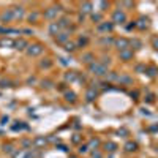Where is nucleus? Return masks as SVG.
Segmentation results:
<instances>
[{
    "mask_svg": "<svg viewBox=\"0 0 158 158\" xmlns=\"http://www.w3.org/2000/svg\"><path fill=\"white\" fill-rule=\"evenodd\" d=\"M84 11H90V3H84Z\"/></svg>",
    "mask_w": 158,
    "mask_h": 158,
    "instance_id": "a211bd4d",
    "label": "nucleus"
},
{
    "mask_svg": "<svg viewBox=\"0 0 158 158\" xmlns=\"http://www.w3.org/2000/svg\"><path fill=\"white\" fill-rule=\"evenodd\" d=\"M105 149L108 150V152H114V150L117 149V146L114 144V142H106V144H105Z\"/></svg>",
    "mask_w": 158,
    "mask_h": 158,
    "instance_id": "423d86ee",
    "label": "nucleus"
},
{
    "mask_svg": "<svg viewBox=\"0 0 158 158\" xmlns=\"http://www.w3.org/2000/svg\"><path fill=\"white\" fill-rule=\"evenodd\" d=\"M35 144H36V146H43V144H46V139H44V138H38V139L35 141Z\"/></svg>",
    "mask_w": 158,
    "mask_h": 158,
    "instance_id": "9b49d317",
    "label": "nucleus"
},
{
    "mask_svg": "<svg viewBox=\"0 0 158 158\" xmlns=\"http://www.w3.org/2000/svg\"><path fill=\"white\" fill-rule=\"evenodd\" d=\"M65 49H67V51H74V44H67Z\"/></svg>",
    "mask_w": 158,
    "mask_h": 158,
    "instance_id": "f3484780",
    "label": "nucleus"
},
{
    "mask_svg": "<svg viewBox=\"0 0 158 158\" xmlns=\"http://www.w3.org/2000/svg\"><path fill=\"white\" fill-rule=\"evenodd\" d=\"M41 52H43V47L41 46H30V49H29L30 55H38V54H41Z\"/></svg>",
    "mask_w": 158,
    "mask_h": 158,
    "instance_id": "7ed1b4c3",
    "label": "nucleus"
},
{
    "mask_svg": "<svg viewBox=\"0 0 158 158\" xmlns=\"http://www.w3.org/2000/svg\"><path fill=\"white\" fill-rule=\"evenodd\" d=\"M87 149H89V147H85V146H84V147L79 149V152H81V153H85V152H87Z\"/></svg>",
    "mask_w": 158,
    "mask_h": 158,
    "instance_id": "aec40b11",
    "label": "nucleus"
},
{
    "mask_svg": "<svg viewBox=\"0 0 158 158\" xmlns=\"http://www.w3.org/2000/svg\"><path fill=\"white\" fill-rule=\"evenodd\" d=\"M93 158H101V153H98V152L95 153V152H93Z\"/></svg>",
    "mask_w": 158,
    "mask_h": 158,
    "instance_id": "4be33fe9",
    "label": "nucleus"
},
{
    "mask_svg": "<svg viewBox=\"0 0 158 158\" xmlns=\"http://www.w3.org/2000/svg\"><path fill=\"white\" fill-rule=\"evenodd\" d=\"M112 19H114V22L122 24V22L125 21V13H123V11H115L114 16H112Z\"/></svg>",
    "mask_w": 158,
    "mask_h": 158,
    "instance_id": "f03ea898",
    "label": "nucleus"
},
{
    "mask_svg": "<svg viewBox=\"0 0 158 158\" xmlns=\"http://www.w3.org/2000/svg\"><path fill=\"white\" fill-rule=\"evenodd\" d=\"M95 95H97V92H95L93 89L89 90V92H87V101H92V100L95 98Z\"/></svg>",
    "mask_w": 158,
    "mask_h": 158,
    "instance_id": "1a4fd4ad",
    "label": "nucleus"
},
{
    "mask_svg": "<svg viewBox=\"0 0 158 158\" xmlns=\"http://www.w3.org/2000/svg\"><path fill=\"white\" fill-rule=\"evenodd\" d=\"M136 142H126V146H125V150L126 152H134L136 150Z\"/></svg>",
    "mask_w": 158,
    "mask_h": 158,
    "instance_id": "39448f33",
    "label": "nucleus"
},
{
    "mask_svg": "<svg viewBox=\"0 0 158 158\" xmlns=\"http://www.w3.org/2000/svg\"><path fill=\"white\" fill-rule=\"evenodd\" d=\"M49 30H51V33H55V32H59V26H57V24H52Z\"/></svg>",
    "mask_w": 158,
    "mask_h": 158,
    "instance_id": "ddd939ff",
    "label": "nucleus"
},
{
    "mask_svg": "<svg viewBox=\"0 0 158 158\" xmlns=\"http://www.w3.org/2000/svg\"><path fill=\"white\" fill-rule=\"evenodd\" d=\"M55 11H57L55 8H51V11H47V13H46V18H52V16L55 14Z\"/></svg>",
    "mask_w": 158,
    "mask_h": 158,
    "instance_id": "f8f14e48",
    "label": "nucleus"
},
{
    "mask_svg": "<svg viewBox=\"0 0 158 158\" xmlns=\"http://www.w3.org/2000/svg\"><path fill=\"white\" fill-rule=\"evenodd\" d=\"M90 70L93 71L95 74H98V76H101V74L106 73V68L103 67V65H100V63H92V65H90Z\"/></svg>",
    "mask_w": 158,
    "mask_h": 158,
    "instance_id": "f257e3e1",
    "label": "nucleus"
},
{
    "mask_svg": "<svg viewBox=\"0 0 158 158\" xmlns=\"http://www.w3.org/2000/svg\"><path fill=\"white\" fill-rule=\"evenodd\" d=\"M100 146V141L98 139H92L90 141V147H98Z\"/></svg>",
    "mask_w": 158,
    "mask_h": 158,
    "instance_id": "4468645a",
    "label": "nucleus"
},
{
    "mask_svg": "<svg viewBox=\"0 0 158 158\" xmlns=\"http://www.w3.org/2000/svg\"><path fill=\"white\" fill-rule=\"evenodd\" d=\"M117 46H118V49H120V51H125L126 47H128V41H126V40H118Z\"/></svg>",
    "mask_w": 158,
    "mask_h": 158,
    "instance_id": "20e7f679",
    "label": "nucleus"
},
{
    "mask_svg": "<svg viewBox=\"0 0 158 158\" xmlns=\"http://www.w3.org/2000/svg\"><path fill=\"white\" fill-rule=\"evenodd\" d=\"M153 46H155V49H158V38L153 40Z\"/></svg>",
    "mask_w": 158,
    "mask_h": 158,
    "instance_id": "412c9836",
    "label": "nucleus"
},
{
    "mask_svg": "<svg viewBox=\"0 0 158 158\" xmlns=\"http://www.w3.org/2000/svg\"><path fill=\"white\" fill-rule=\"evenodd\" d=\"M67 100L73 103L74 101V93H67Z\"/></svg>",
    "mask_w": 158,
    "mask_h": 158,
    "instance_id": "2eb2a0df",
    "label": "nucleus"
},
{
    "mask_svg": "<svg viewBox=\"0 0 158 158\" xmlns=\"http://www.w3.org/2000/svg\"><path fill=\"white\" fill-rule=\"evenodd\" d=\"M150 76H155L156 74V68H150V73H149Z\"/></svg>",
    "mask_w": 158,
    "mask_h": 158,
    "instance_id": "6ab92c4d",
    "label": "nucleus"
},
{
    "mask_svg": "<svg viewBox=\"0 0 158 158\" xmlns=\"http://www.w3.org/2000/svg\"><path fill=\"white\" fill-rule=\"evenodd\" d=\"M13 150H14L13 146H5V152L6 153H13Z\"/></svg>",
    "mask_w": 158,
    "mask_h": 158,
    "instance_id": "dca6fc26",
    "label": "nucleus"
},
{
    "mask_svg": "<svg viewBox=\"0 0 158 158\" xmlns=\"http://www.w3.org/2000/svg\"><path fill=\"white\" fill-rule=\"evenodd\" d=\"M100 30H106V32H111L112 30V24H101V26L98 27Z\"/></svg>",
    "mask_w": 158,
    "mask_h": 158,
    "instance_id": "6e6552de",
    "label": "nucleus"
},
{
    "mask_svg": "<svg viewBox=\"0 0 158 158\" xmlns=\"http://www.w3.org/2000/svg\"><path fill=\"white\" fill-rule=\"evenodd\" d=\"M120 57L125 59V60H128V59L133 57V52H131V51H122V52H120Z\"/></svg>",
    "mask_w": 158,
    "mask_h": 158,
    "instance_id": "0eeeda50",
    "label": "nucleus"
},
{
    "mask_svg": "<svg viewBox=\"0 0 158 158\" xmlns=\"http://www.w3.org/2000/svg\"><path fill=\"white\" fill-rule=\"evenodd\" d=\"M67 38H68L67 33H60V36L57 38V41H59V43H65V41H67Z\"/></svg>",
    "mask_w": 158,
    "mask_h": 158,
    "instance_id": "9d476101",
    "label": "nucleus"
}]
</instances>
